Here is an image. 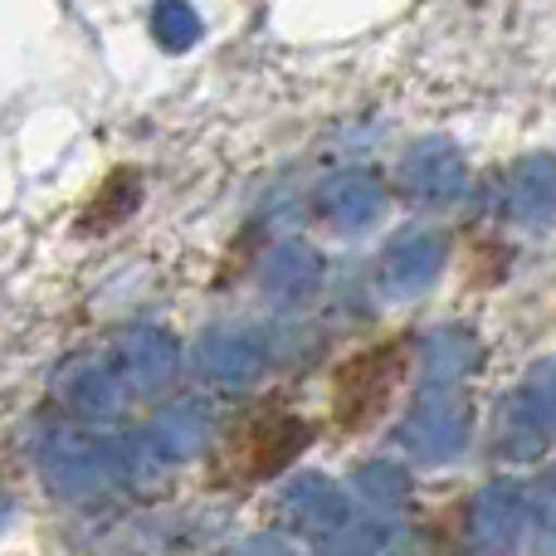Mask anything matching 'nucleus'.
Returning a JSON list of instances; mask_svg holds the SVG:
<instances>
[{
	"label": "nucleus",
	"instance_id": "nucleus-3",
	"mask_svg": "<svg viewBox=\"0 0 556 556\" xmlns=\"http://www.w3.org/2000/svg\"><path fill=\"white\" fill-rule=\"evenodd\" d=\"M137 201H142V176H137V166H117V172H108L103 181H98L93 201L78 215V230L84 235L113 230V225H123L127 215L137 211Z\"/></svg>",
	"mask_w": 556,
	"mask_h": 556
},
{
	"label": "nucleus",
	"instance_id": "nucleus-1",
	"mask_svg": "<svg viewBox=\"0 0 556 556\" xmlns=\"http://www.w3.org/2000/svg\"><path fill=\"white\" fill-rule=\"evenodd\" d=\"M307 444H313V425L303 415L283 410V405L244 410L225 434L220 454H215V479L230 483V489H254V483L283 473Z\"/></svg>",
	"mask_w": 556,
	"mask_h": 556
},
{
	"label": "nucleus",
	"instance_id": "nucleus-2",
	"mask_svg": "<svg viewBox=\"0 0 556 556\" xmlns=\"http://www.w3.org/2000/svg\"><path fill=\"white\" fill-rule=\"evenodd\" d=\"M410 371V342L405 337H386V342L362 346L346 356L332 376V420L342 434H362L391 410L395 391L405 386Z\"/></svg>",
	"mask_w": 556,
	"mask_h": 556
}]
</instances>
